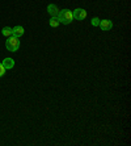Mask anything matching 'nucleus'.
Wrapping results in <instances>:
<instances>
[{
    "label": "nucleus",
    "instance_id": "nucleus-5",
    "mask_svg": "<svg viewBox=\"0 0 131 146\" xmlns=\"http://www.w3.org/2000/svg\"><path fill=\"white\" fill-rule=\"evenodd\" d=\"M98 27L102 29V31H110L111 28H113V23L110 20H102L100 21V25Z\"/></svg>",
    "mask_w": 131,
    "mask_h": 146
},
{
    "label": "nucleus",
    "instance_id": "nucleus-2",
    "mask_svg": "<svg viewBox=\"0 0 131 146\" xmlns=\"http://www.w3.org/2000/svg\"><path fill=\"white\" fill-rule=\"evenodd\" d=\"M5 48L9 51H17L18 48H20V41H18V38L13 37V36L8 37L7 42H5Z\"/></svg>",
    "mask_w": 131,
    "mask_h": 146
},
{
    "label": "nucleus",
    "instance_id": "nucleus-8",
    "mask_svg": "<svg viewBox=\"0 0 131 146\" xmlns=\"http://www.w3.org/2000/svg\"><path fill=\"white\" fill-rule=\"evenodd\" d=\"M1 33H3V36H5V37H11V36H12V28H9V27L3 28Z\"/></svg>",
    "mask_w": 131,
    "mask_h": 146
},
{
    "label": "nucleus",
    "instance_id": "nucleus-7",
    "mask_svg": "<svg viewBox=\"0 0 131 146\" xmlns=\"http://www.w3.org/2000/svg\"><path fill=\"white\" fill-rule=\"evenodd\" d=\"M47 12H49L53 17H57L58 13H59V9H58V7L55 4H50V5L47 7Z\"/></svg>",
    "mask_w": 131,
    "mask_h": 146
},
{
    "label": "nucleus",
    "instance_id": "nucleus-4",
    "mask_svg": "<svg viewBox=\"0 0 131 146\" xmlns=\"http://www.w3.org/2000/svg\"><path fill=\"white\" fill-rule=\"evenodd\" d=\"M24 33H25V31H24V28L20 27V25H17V27L12 28V36H13V37L20 38L21 36H24Z\"/></svg>",
    "mask_w": 131,
    "mask_h": 146
},
{
    "label": "nucleus",
    "instance_id": "nucleus-9",
    "mask_svg": "<svg viewBox=\"0 0 131 146\" xmlns=\"http://www.w3.org/2000/svg\"><path fill=\"white\" fill-rule=\"evenodd\" d=\"M59 24H61V23L58 20V17H51L50 19V27L51 28H57Z\"/></svg>",
    "mask_w": 131,
    "mask_h": 146
},
{
    "label": "nucleus",
    "instance_id": "nucleus-6",
    "mask_svg": "<svg viewBox=\"0 0 131 146\" xmlns=\"http://www.w3.org/2000/svg\"><path fill=\"white\" fill-rule=\"evenodd\" d=\"M1 65L4 66L5 70H11V68H13V66H14V61L12 58H5V59L1 62Z\"/></svg>",
    "mask_w": 131,
    "mask_h": 146
},
{
    "label": "nucleus",
    "instance_id": "nucleus-1",
    "mask_svg": "<svg viewBox=\"0 0 131 146\" xmlns=\"http://www.w3.org/2000/svg\"><path fill=\"white\" fill-rule=\"evenodd\" d=\"M58 20H59V23H62V24H70V23H72V20H74V16H72V12H71L70 9H62L59 11V13H58Z\"/></svg>",
    "mask_w": 131,
    "mask_h": 146
},
{
    "label": "nucleus",
    "instance_id": "nucleus-10",
    "mask_svg": "<svg viewBox=\"0 0 131 146\" xmlns=\"http://www.w3.org/2000/svg\"><path fill=\"white\" fill-rule=\"evenodd\" d=\"M100 19H98V17H94V19H92V25H93V27H98V25H100Z\"/></svg>",
    "mask_w": 131,
    "mask_h": 146
},
{
    "label": "nucleus",
    "instance_id": "nucleus-3",
    "mask_svg": "<svg viewBox=\"0 0 131 146\" xmlns=\"http://www.w3.org/2000/svg\"><path fill=\"white\" fill-rule=\"evenodd\" d=\"M72 16L76 20H84L85 17H87V11L83 9V8H77V9H75L72 12Z\"/></svg>",
    "mask_w": 131,
    "mask_h": 146
},
{
    "label": "nucleus",
    "instance_id": "nucleus-11",
    "mask_svg": "<svg viewBox=\"0 0 131 146\" xmlns=\"http://www.w3.org/2000/svg\"><path fill=\"white\" fill-rule=\"evenodd\" d=\"M5 71H7V70L4 68V66L1 65V63H0V78H1V76H3V75L5 74Z\"/></svg>",
    "mask_w": 131,
    "mask_h": 146
}]
</instances>
